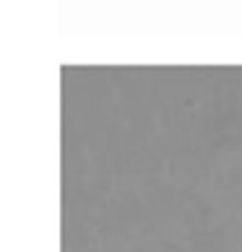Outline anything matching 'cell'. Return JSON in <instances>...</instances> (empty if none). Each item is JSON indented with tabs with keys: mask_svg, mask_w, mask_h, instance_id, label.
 Segmentation results:
<instances>
[]
</instances>
